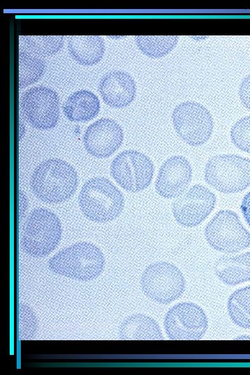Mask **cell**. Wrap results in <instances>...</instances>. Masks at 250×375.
I'll use <instances>...</instances> for the list:
<instances>
[{"instance_id": "484cf974", "label": "cell", "mask_w": 250, "mask_h": 375, "mask_svg": "<svg viewBox=\"0 0 250 375\" xmlns=\"http://www.w3.org/2000/svg\"><path fill=\"white\" fill-rule=\"evenodd\" d=\"M238 94L242 105L250 110V74L242 81Z\"/></svg>"}, {"instance_id": "d6986e66", "label": "cell", "mask_w": 250, "mask_h": 375, "mask_svg": "<svg viewBox=\"0 0 250 375\" xmlns=\"http://www.w3.org/2000/svg\"><path fill=\"white\" fill-rule=\"evenodd\" d=\"M68 51L78 63L93 65L103 58L105 43L99 35H72L68 39Z\"/></svg>"}, {"instance_id": "e0dca14e", "label": "cell", "mask_w": 250, "mask_h": 375, "mask_svg": "<svg viewBox=\"0 0 250 375\" xmlns=\"http://www.w3.org/2000/svg\"><path fill=\"white\" fill-rule=\"evenodd\" d=\"M214 271L217 278L228 285L250 281V251L220 257L215 263Z\"/></svg>"}, {"instance_id": "277c9868", "label": "cell", "mask_w": 250, "mask_h": 375, "mask_svg": "<svg viewBox=\"0 0 250 375\" xmlns=\"http://www.w3.org/2000/svg\"><path fill=\"white\" fill-rule=\"evenodd\" d=\"M61 235L62 226L57 215L47 208H35L24 224L22 247L31 256L44 257L57 247Z\"/></svg>"}, {"instance_id": "8992f818", "label": "cell", "mask_w": 250, "mask_h": 375, "mask_svg": "<svg viewBox=\"0 0 250 375\" xmlns=\"http://www.w3.org/2000/svg\"><path fill=\"white\" fill-rule=\"evenodd\" d=\"M140 285L149 299L160 304L176 300L185 290L182 272L175 265L165 261L147 266L141 276Z\"/></svg>"}, {"instance_id": "7c38bea8", "label": "cell", "mask_w": 250, "mask_h": 375, "mask_svg": "<svg viewBox=\"0 0 250 375\" xmlns=\"http://www.w3.org/2000/svg\"><path fill=\"white\" fill-rule=\"evenodd\" d=\"M215 203V194L204 185L196 184L176 197L172 203V214L182 226L195 227L208 217Z\"/></svg>"}, {"instance_id": "d4e9b609", "label": "cell", "mask_w": 250, "mask_h": 375, "mask_svg": "<svg viewBox=\"0 0 250 375\" xmlns=\"http://www.w3.org/2000/svg\"><path fill=\"white\" fill-rule=\"evenodd\" d=\"M233 144L240 150L250 153V115L238 120L231 129Z\"/></svg>"}, {"instance_id": "ba28073f", "label": "cell", "mask_w": 250, "mask_h": 375, "mask_svg": "<svg viewBox=\"0 0 250 375\" xmlns=\"http://www.w3.org/2000/svg\"><path fill=\"white\" fill-rule=\"evenodd\" d=\"M172 118L177 135L190 146L202 145L211 137L214 126L212 115L198 102L187 101L178 104Z\"/></svg>"}, {"instance_id": "44dd1931", "label": "cell", "mask_w": 250, "mask_h": 375, "mask_svg": "<svg viewBox=\"0 0 250 375\" xmlns=\"http://www.w3.org/2000/svg\"><path fill=\"white\" fill-rule=\"evenodd\" d=\"M45 70L44 60L26 51L19 53V87L25 88L36 83Z\"/></svg>"}, {"instance_id": "6da1fadb", "label": "cell", "mask_w": 250, "mask_h": 375, "mask_svg": "<svg viewBox=\"0 0 250 375\" xmlns=\"http://www.w3.org/2000/svg\"><path fill=\"white\" fill-rule=\"evenodd\" d=\"M78 174L74 167L60 158L41 162L33 170L30 185L40 200L60 203L70 199L78 187Z\"/></svg>"}, {"instance_id": "4316f807", "label": "cell", "mask_w": 250, "mask_h": 375, "mask_svg": "<svg viewBox=\"0 0 250 375\" xmlns=\"http://www.w3.org/2000/svg\"><path fill=\"white\" fill-rule=\"evenodd\" d=\"M240 210L245 221L250 226V190L243 197Z\"/></svg>"}, {"instance_id": "7402d4cb", "label": "cell", "mask_w": 250, "mask_h": 375, "mask_svg": "<svg viewBox=\"0 0 250 375\" xmlns=\"http://www.w3.org/2000/svg\"><path fill=\"white\" fill-rule=\"evenodd\" d=\"M176 35H137L135 41L139 49L150 58H161L166 56L176 46Z\"/></svg>"}, {"instance_id": "83f0119b", "label": "cell", "mask_w": 250, "mask_h": 375, "mask_svg": "<svg viewBox=\"0 0 250 375\" xmlns=\"http://www.w3.org/2000/svg\"><path fill=\"white\" fill-rule=\"evenodd\" d=\"M28 206V201L23 192L19 190V217L24 216Z\"/></svg>"}, {"instance_id": "603a6c76", "label": "cell", "mask_w": 250, "mask_h": 375, "mask_svg": "<svg viewBox=\"0 0 250 375\" xmlns=\"http://www.w3.org/2000/svg\"><path fill=\"white\" fill-rule=\"evenodd\" d=\"M20 40L32 53L39 56L56 53L63 46L62 35H24Z\"/></svg>"}, {"instance_id": "ffe728a7", "label": "cell", "mask_w": 250, "mask_h": 375, "mask_svg": "<svg viewBox=\"0 0 250 375\" xmlns=\"http://www.w3.org/2000/svg\"><path fill=\"white\" fill-rule=\"evenodd\" d=\"M227 311L235 325L250 328V285L238 289L229 296Z\"/></svg>"}, {"instance_id": "52a82bcc", "label": "cell", "mask_w": 250, "mask_h": 375, "mask_svg": "<svg viewBox=\"0 0 250 375\" xmlns=\"http://www.w3.org/2000/svg\"><path fill=\"white\" fill-rule=\"evenodd\" d=\"M204 235L208 244L222 253H238L250 246V233L231 210L217 212L207 224Z\"/></svg>"}, {"instance_id": "9a60e30c", "label": "cell", "mask_w": 250, "mask_h": 375, "mask_svg": "<svg viewBox=\"0 0 250 375\" xmlns=\"http://www.w3.org/2000/svg\"><path fill=\"white\" fill-rule=\"evenodd\" d=\"M99 91L103 101L112 108H121L131 103L136 94V84L126 72L114 70L100 80Z\"/></svg>"}, {"instance_id": "8fae6325", "label": "cell", "mask_w": 250, "mask_h": 375, "mask_svg": "<svg viewBox=\"0 0 250 375\" xmlns=\"http://www.w3.org/2000/svg\"><path fill=\"white\" fill-rule=\"evenodd\" d=\"M21 107L28 122L37 129L53 128L59 120V97L50 88L41 85L28 89L22 95Z\"/></svg>"}, {"instance_id": "3957f363", "label": "cell", "mask_w": 250, "mask_h": 375, "mask_svg": "<svg viewBox=\"0 0 250 375\" xmlns=\"http://www.w3.org/2000/svg\"><path fill=\"white\" fill-rule=\"evenodd\" d=\"M78 201L85 217L99 223L116 219L124 207L122 192L105 177H93L86 181Z\"/></svg>"}, {"instance_id": "ac0fdd59", "label": "cell", "mask_w": 250, "mask_h": 375, "mask_svg": "<svg viewBox=\"0 0 250 375\" xmlns=\"http://www.w3.org/2000/svg\"><path fill=\"white\" fill-rule=\"evenodd\" d=\"M119 336L124 340H161L163 335L157 322L143 314L126 317L119 328Z\"/></svg>"}, {"instance_id": "5bb4252c", "label": "cell", "mask_w": 250, "mask_h": 375, "mask_svg": "<svg viewBox=\"0 0 250 375\" xmlns=\"http://www.w3.org/2000/svg\"><path fill=\"white\" fill-rule=\"evenodd\" d=\"M192 177V169L190 162L183 156H173L160 166L155 190L164 198H176L185 192Z\"/></svg>"}, {"instance_id": "5b68a950", "label": "cell", "mask_w": 250, "mask_h": 375, "mask_svg": "<svg viewBox=\"0 0 250 375\" xmlns=\"http://www.w3.org/2000/svg\"><path fill=\"white\" fill-rule=\"evenodd\" d=\"M204 178L222 193L242 192L250 186V158L235 154L215 156L206 164Z\"/></svg>"}, {"instance_id": "30bf717a", "label": "cell", "mask_w": 250, "mask_h": 375, "mask_svg": "<svg viewBox=\"0 0 250 375\" xmlns=\"http://www.w3.org/2000/svg\"><path fill=\"white\" fill-rule=\"evenodd\" d=\"M164 328L172 340H201L208 329L206 312L192 302H181L170 308L164 319Z\"/></svg>"}, {"instance_id": "7a4b0ae2", "label": "cell", "mask_w": 250, "mask_h": 375, "mask_svg": "<svg viewBox=\"0 0 250 375\" xmlns=\"http://www.w3.org/2000/svg\"><path fill=\"white\" fill-rule=\"evenodd\" d=\"M48 266L56 274L88 281L101 274L105 266V258L95 244L80 242L56 253L49 259Z\"/></svg>"}, {"instance_id": "9c48e42d", "label": "cell", "mask_w": 250, "mask_h": 375, "mask_svg": "<svg viewBox=\"0 0 250 375\" xmlns=\"http://www.w3.org/2000/svg\"><path fill=\"white\" fill-rule=\"evenodd\" d=\"M154 174V165L147 156L133 149L118 153L110 165V175L126 191L136 193L146 189Z\"/></svg>"}, {"instance_id": "cb8c5ba5", "label": "cell", "mask_w": 250, "mask_h": 375, "mask_svg": "<svg viewBox=\"0 0 250 375\" xmlns=\"http://www.w3.org/2000/svg\"><path fill=\"white\" fill-rule=\"evenodd\" d=\"M38 330V319L33 309L25 303L18 306V338L32 340Z\"/></svg>"}, {"instance_id": "4fadbf2b", "label": "cell", "mask_w": 250, "mask_h": 375, "mask_svg": "<svg viewBox=\"0 0 250 375\" xmlns=\"http://www.w3.org/2000/svg\"><path fill=\"white\" fill-rule=\"evenodd\" d=\"M124 139L121 126L110 118H101L91 124L83 135V145L92 156H110L122 145Z\"/></svg>"}, {"instance_id": "2e32d148", "label": "cell", "mask_w": 250, "mask_h": 375, "mask_svg": "<svg viewBox=\"0 0 250 375\" xmlns=\"http://www.w3.org/2000/svg\"><path fill=\"white\" fill-rule=\"evenodd\" d=\"M62 111L71 122H86L98 115L100 101L91 91L80 90L67 97L62 105Z\"/></svg>"}]
</instances>
